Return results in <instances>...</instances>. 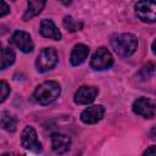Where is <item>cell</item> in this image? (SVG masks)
<instances>
[{
  "mask_svg": "<svg viewBox=\"0 0 156 156\" xmlns=\"http://www.w3.org/2000/svg\"><path fill=\"white\" fill-rule=\"evenodd\" d=\"M110 44L115 52L121 57H128L133 55L138 49V39L132 33L115 34L111 37Z\"/></svg>",
  "mask_w": 156,
  "mask_h": 156,
  "instance_id": "6da1fadb",
  "label": "cell"
},
{
  "mask_svg": "<svg viewBox=\"0 0 156 156\" xmlns=\"http://www.w3.org/2000/svg\"><path fill=\"white\" fill-rule=\"evenodd\" d=\"M61 94V87L55 80H48L39 84L34 93L33 98L39 105H49L54 102Z\"/></svg>",
  "mask_w": 156,
  "mask_h": 156,
  "instance_id": "7a4b0ae2",
  "label": "cell"
},
{
  "mask_svg": "<svg viewBox=\"0 0 156 156\" xmlns=\"http://www.w3.org/2000/svg\"><path fill=\"white\" fill-rule=\"evenodd\" d=\"M58 62V55L57 51L54 48H44L37 60H35V67L38 69V72H48L50 69H52Z\"/></svg>",
  "mask_w": 156,
  "mask_h": 156,
  "instance_id": "3957f363",
  "label": "cell"
},
{
  "mask_svg": "<svg viewBox=\"0 0 156 156\" xmlns=\"http://www.w3.org/2000/svg\"><path fill=\"white\" fill-rule=\"evenodd\" d=\"M113 65L112 54L104 46L99 48L90 58V67L95 71H105L108 69Z\"/></svg>",
  "mask_w": 156,
  "mask_h": 156,
  "instance_id": "277c9868",
  "label": "cell"
},
{
  "mask_svg": "<svg viewBox=\"0 0 156 156\" xmlns=\"http://www.w3.org/2000/svg\"><path fill=\"white\" fill-rule=\"evenodd\" d=\"M138 18L146 23L156 22V1L141 0L134 5Z\"/></svg>",
  "mask_w": 156,
  "mask_h": 156,
  "instance_id": "5b68a950",
  "label": "cell"
},
{
  "mask_svg": "<svg viewBox=\"0 0 156 156\" xmlns=\"http://www.w3.org/2000/svg\"><path fill=\"white\" fill-rule=\"evenodd\" d=\"M21 145L29 151L39 152L41 150V144L38 140V134L34 127L27 126L21 133Z\"/></svg>",
  "mask_w": 156,
  "mask_h": 156,
  "instance_id": "8992f818",
  "label": "cell"
},
{
  "mask_svg": "<svg viewBox=\"0 0 156 156\" xmlns=\"http://www.w3.org/2000/svg\"><path fill=\"white\" fill-rule=\"evenodd\" d=\"M133 112L138 116H141L144 118H151L155 115L156 111V104L151 101L149 98H139L136 99L132 105Z\"/></svg>",
  "mask_w": 156,
  "mask_h": 156,
  "instance_id": "52a82bcc",
  "label": "cell"
},
{
  "mask_svg": "<svg viewBox=\"0 0 156 156\" xmlns=\"http://www.w3.org/2000/svg\"><path fill=\"white\" fill-rule=\"evenodd\" d=\"M98 94H99V89L96 87L83 85L78 88V90L74 93L73 101L77 105H88V104H91L96 99Z\"/></svg>",
  "mask_w": 156,
  "mask_h": 156,
  "instance_id": "ba28073f",
  "label": "cell"
},
{
  "mask_svg": "<svg viewBox=\"0 0 156 156\" xmlns=\"http://www.w3.org/2000/svg\"><path fill=\"white\" fill-rule=\"evenodd\" d=\"M105 115V107L102 105H93L84 108L80 112V121L85 124H95L102 119Z\"/></svg>",
  "mask_w": 156,
  "mask_h": 156,
  "instance_id": "9c48e42d",
  "label": "cell"
},
{
  "mask_svg": "<svg viewBox=\"0 0 156 156\" xmlns=\"http://www.w3.org/2000/svg\"><path fill=\"white\" fill-rule=\"evenodd\" d=\"M12 43L22 51V52H26V54H29L33 51L34 49V44L32 41V38L29 35V33L27 32H23V30H16L12 37Z\"/></svg>",
  "mask_w": 156,
  "mask_h": 156,
  "instance_id": "30bf717a",
  "label": "cell"
},
{
  "mask_svg": "<svg viewBox=\"0 0 156 156\" xmlns=\"http://www.w3.org/2000/svg\"><path fill=\"white\" fill-rule=\"evenodd\" d=\"M39 30H40V34L43 37L49 38V39H52V40H61V38H62L61 32L58 30V28L56 27V24L54 23V21L50 20V18L41 20Z\"/></svg>",
  "mask_w": 156,
  "mask_h": 156,
  "instance_id": "8fae6325",
  "label": "cell"
},
{
  "mask_svg": "<svg viewBox=\"0 0 156 156\" xmlns=\"http://www.w3.org/2000/svg\"><path fill=\"white\" fill-rule=\"evenodd\" d=\"M71 146V138L63 133H54L51 135V147L56 154H65Z\"/></svg>",
  "mask_w": 156,
  "mask_h": 156,
  "instance_id": "7c38bea8",
  "label": "cell"
},
{
  "mask_svg": "<svg viewBox=\"0 0 156 156\" xmlns=\"http://www.w3.org/2000/svg\"><path fill=\"white\" fill-rule=\"evenodd\" d=\"M89 46L85 44H76L71 51L69 55V62L72 66H79L82 65L89 56Z\"/></svg>",
  "mask_w": 156,
  "mask_h": 156,
  "instance_id": "4fadbf2b",
  "label": "cell"
},
{
  "mask_svg": "<svg viewBox=\"0 0 156 156\" xmlns=\"http://www.w3.org/2000/svg\"><path fill=\"white\" fill-rule=\"evenodd\" d=\"M45 1L44 0H29L27 4V10L23 13V20L24 21H29L33 17H35L37 15H39L41 12V10L45 6Z\"/></svg>",
  "mask_w": 156,
  "mask_h": 156,
  "instance_id": "5bb4252c",
  "label": "cell"
},
{
  "mask_svg": "<svg viewBox=\"0 0 156 156\" xmlns=\"http://www.w3.org/2000/svg\"><path fill=\"white\" fill-rule=\"evenodd\" d=\"M1 119V128L7 132H15L17 127V119L13 115H11L9 111H2L0 115Z\"/></svg>",
  "mask_w": 156,
  "mask_h": 156,
  "instance_id": "9a60e30c",
  "label": "cell"
},
{
  "mask_svg": "<svg viewBox=\"0 0 156 156\" xmlns=\"http://www.w3.org/2000/svg\"><path fill=\"white\" fill-rule=\"evenodd\" d=\"M16 60V54L11 48H4L1 50V65H0V69L4 71L7 67H10Z\"/></svg>",
  "mask_w": 156,
  "mask_h": 156,
  "instance_id": "2e32d148",
  "label": "cell"
},
{
  "mask_svg": "<svg viewBox=\"0 0 156 156\" xmlns=\"http://www.w3.org/2000/svg\"><path fill=\"white\" fill-rule=\"evenodd\" d=\"M63 27L69 32H77L83 28V23L76 21L72 16H66L63 18Z\"/></svg>",
  "mask_w": 156,
  "mask_h": 156,
  "instance_id": "e0dca14e",
  "label": "cell"
},
{
  "mask_svg": "<svg viewBox=\"0 0 156 156\" xmlns=\"http://www.w3.org/2000/svg\"><path fill=\"white\" fill-rule=\"evenodd\" d=\"M0 90H1V99H0V102L2 104V102L7 99V96L10 95V87H9V84H7L5 80H1V82H0Z\"/></svg>",
  "mask_w": 156,
  "mask_h": 156,
  "instance_id": "ac0fdd59",
  "label": "cell"
},
{
  "mask_svg": "<svg viewBox=\"0 0 156 156\" xmlns=\"http://www.w3.org/2000/svg\"><path fill=\"white\" fill-rule=\"evenodd\" d=\"M10 12V6L5 2V1H1V11H0V17H5L7 13Z\"/></svg>",
  "mask_w": 156,
  "mask_h": 156,
  "instance_id": "d6986e66",
  "label": "cell"
},
{
  "mask_svg": "<svg viewBox=\"0 0 156 156\" xmlns=\"http://www.w3.org/2000/svg\"><path fill=\"white\" fill-rule=\"evenodd\" d=\"M143 156H156V145H152V146L147 147V149L144 151Z\"/></svg>",
  "mask_w": 156,
  "mask_h": 156,
  "instance_id": "ffe728a7",
  "label": "cell"
},
{
  "mask_svg": "<svg viewBox=\"0 0 156 156\" xmlns=\"http://www.w3.org/2000/svg\"><path fill=\"white\" fill-rule=\"evenodd\" d=\"M150 136H151L152 140H156V126L151 128V130H150Z\"/></svg>",
  "mask_w": 156,
  "mask_h": 156,
  "instance_id": "44dd1931",
  "label": "cell"
},
{
  "mask_svg": "<svg viewBox=\"0 0 156 156\" xmlns=\"http://www.w3.org/2000/svg\"><path fill=\"white\" fill-rule=\"evenodd\" d=\"M151 50H152V52H154V55H156V39L152 41V44H151Z\"/></svg>",
  "mask_w": 156,
  "mask_h": 156,
  "instance_id": "7402d4cb",
  "label": "cell"
},
{
  "mask_svg": "<svg viewBox=\"0 0 156 156\" xmlns=\"http://www.w3.org/2000/svg\"><path fill=\"white\" fill-rule=\"evenodd\" d=\"M1 156H16V155H13V154H2Z\"/></svg>",
  "mask_w": 156,
  "mask_h": 156,
  "instance_id": "603a6c76",
  "label": "cell"
}]
</instances>
